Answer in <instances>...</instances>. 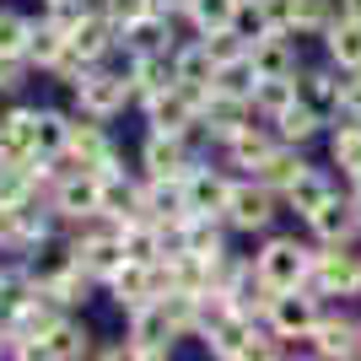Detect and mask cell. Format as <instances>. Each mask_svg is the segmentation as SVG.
<instances>
[{
  "label": "cell",
  "instance_id": "obj_8",
  "mask_svg": "<svg viewBox=\"0 0 361 361\" xmlns=\"http://www.w3.org/2000/svg\"><path fill=\"white\" fill-rule=\"evenodd\" d=\"M307 221H313V232H318V238H324V243L334 248V243H350V238H356L361 211L350 205V200H334V195H329V200H324V205H318L313 216H307Z\"/></svg>",
  "mask_w": 361,
  "mask_h": 361
},
{
  "label": "cell",
  "instance_id": "obj_37",
  "mask_svg": "<svg viewBox=\"0 0 361 361\" xmlns=\"http://www.w3.org/2000/svg\"><path fill=\"white\" fill-rule=\"evenodd\" d=\"M157 6H162V0H108L103 11L114 16L119 27H130V22H140V16H151V11H157Z\"/></svg>",
  "mask_w": 361,
  "mask_h": 361
},
{
  "label": "cell",
  "instance_id": "obj_41",
  "mask_svg": "<svg viewBox=\"0 0 361 361\" xmlns=\"http://www.w3.org/2000/svg\"><path fill=\"white\" fill-rule=\"evenodd\" d=\"M340 11H345V16H361V0H340Z\"/></svg>",
  "mask_w": 361,
  "mask_h": 361
},
{
  "label": "cell",
  "instance_id": "obj_7",
  "mask_svg": "<svg viewBox=\"0 0 361 361\" xmlns=\"http://www.w3.org/2000/svg\"><path fill=\"white\" fill-rule=\"evenodd\" d=\"M75 97H81V108H87L92 119H108V114H119L124 97H130V81L124 75H108V71H92L75 81Z\"/></svg>",
  "mask_w": 361,
  "mask_h": 361
},
{
  "label": "cell",
  "instance_id": "obj_4",
  "mask_svg": "<svg viewBox=\"0 0 361 361\" xmlns=\"http://www.w3.org/2000/svg\"><path fill=\"white\" fill-rule=\"evenodd\" d=\"M270 324H275V334H281V340H307V334L318 329V302H313V297H302V286L275 291V302H270Z\"/></svg>",
  "mask_w": 361,
  "mask_h": 361
},
{
  "label": "cell",
  "instance_id": "obj_33",
  "mask_svg": "<svg viewBox=\"0 0 361 361\" xmlns=\"http://www.w3.org/2000/svg\"><path fill=\"white\" fill-rule=\"evenodd\" d=\"M27 38H32V22L16 11H0V54H27Z\"/></svg>",
  "mask_w": 361,
  "mask_h": 361
},
{
  "label": "cell",
  "instance_id": "obj_28",
  "mask_svg": "<svg viewBox=\"0 0 361 361\" xmlns=\"http://www.w3.org/2000/svg\"><path fill=\"white\" fill-rule=\"evenodd\" d=\"M65 44H71V32L54 27V22H44V27H32V38H27V60H38L49 71V65L65 54Z\"/></svg>",
  "mask_w": 361,
  "mask_h": 361
},
{
  "label": "cell",
  "instance_id": "obj_22",
  "mask_svg": "<svg viewBox=\"0 0 361 361\" xmlns=\"http://www.w3.org/2000/svg\"><path fill=\"white\" fill-rule=\"evenodd\" d=\"M130 87L140 92V97H157L162 87H173V71H167V60L157 54V49H146L135 60V71H130Z\"/></svg>",
  "mask_w": 361,
  "mask_h": 361
},
{
  "label": "cell",
  "instance_id": "obj_3",
  "mask_svg": "<svg viewBox=\"0 0 361 361\" xmlns=\"http://www.w3.org/2000/svg\"><path fill=\"white\" fill-rule=\"evenodd\" d=\"M307 286L324 291V297H345L361 286V259L345 254V243H334V254H313V270H307Z\"/></svg>",
  "mask_w": 361,
  "mask_h": 361
},
{
  "label": "cell",
  "instance_id": "obj_31",
  "mask_svg": "<svg viewBox=\"0 0 361 361\" xmlns=\"http://www.w3.org/2000/svg\"><path fill=\"white\" fill-rule=\"evenodd\" d=\"M334 162H340V167L350 173V178L361 183V119H350L345 130L334 135Z\"/></svg>",
  "mask_w": 361,
  "mask_h": 361
},
{
  "label": "cell",
  "instance_id": "obj_18",
  "mask_svg": "<svg viewBox=\"0 0 361 361\" xmlns=\"http://www.w3.org/2000/svg\"><path fill=\"white\" fill-rule=\"evenodd\" d=\"M313 350H318V356H356V350H361V329H350L345 318H318Z\"/></svg>",
  "mask_w": 361,
  "mask_h": 361
},
{
  "label": "cell",
  "instance_id": "obj_25",
  "mask_svg": "<svg viewBox=\"0 0 361 361\" xmlns=\"http://www.w3.org/2000/svg\"><path fill=\"white\" fill-rule=\"evenodd\" d=\"M302 173H307V162H302V157H291V151H270V157L259 162V178L270 183V189H281V195H286Z\"/></svg>",
  "mask_w": 361,
  "mask_h": 361
},
{
  "label": "cell",
  "instance_id": "obj_24",
  "mask_svg": "<svg viewBox=\"0 0 361 361\" xmlns=\"http://www.w3.org/2000/svg\"><path fill=\"white\" fill-rule=\"evenodd\" d=\"M286 103H297V81L291 75H259V87H254V108L259 114H281Z\"/></svg>",
  "mask_w": 361,
  "mask_h": 361
},
{
  "label": "cell",
  "instance_id": "obj_21",
  "mask_svg": "<svg viewBox=\"0 0 361 361\" xmlns=\"http://www.w3.org/2000/svg\"><path fill=\"white\" fill-rule=\"evenodd\" d=\"M238 11H243V0H195V6H189V16H195V27H200V38H205V32L238 27Z\"/></svg>",
  "mask_w": 361,
  "mask_h": 361
},
{
  "label": "cell",
  "instance_id": "obj_17",
  "mask_svg": "<svg viewBox=\"0 0 361 361\" xmlns=\"http://www.w3.org/2000/svg\"><path fill=\"white\" fill-rule=\"evenodd\" d=\"M329 54L340 71H361V16L340 11V22H329Z\"/></svg>",
  "mask_w": 361,
  "mask_h": 361
},
{
  "label": "cell",
  "instance_id": "obj_23",
  "mask_svg": "<svg viewBox=\"0 0 361 361\" xmlns=\"http://www.w3.org/2000/svg\"><path fill=\"white\" fill-rule=\"evenodd\" d=\"M254 87H259V71H254V60H248V54H238V60L216 65V92H232V97H254Z\"/></svg>",
  "mask_w": 361,
  "mask_h": 361
},
{
  "label": "cell",
  "instance_id": "obj_5",
  "mask_svg": "<svg viewBox=\"0 0 361 361\" xmlns=\"http://www.w3.org/2000/svg\"><path fill=\"white\" fill-rule=\"evenodd\" d=\"M32 157H38V114L32 108H11L0 119V162L27 167Z\"/></svg>",
  "mask_w": 361,
  "mask_h": 361
},
{
  "label": "cell",
  "instance_id": "obj_16",
  "mask_svg": "<svg viewBox=\"0 0 361 361\" xmlns=\"http://www.w3.org/2000/svg\"><path fill=\"white\" fill-rule=\"evenodd\" d=\"M114 27H119V22H114L108 11L81 16V22H75V32H71V49H75V54H87V60H103L108 44H114Z\"/></svg>",
  "mask_w": 361,
  "mask_h": 361
},
{
  "label": "cell",
  "instance_id": "obj_39",
  "mask_svg": "<svg viewBox=\"0 0 361 361\" xmlns=\"http://www.w3.org/2000/svg\"><path fill=\"white\" fill-rule=\"evenodd\" d=\"M6 238H22V216H16V205L0 200V243H6Z\"/></svg>",
  "mask_w": 361,
  "mask_h": 361
},
{
  "label": "cell",
  "instance_id": "obj_13",
  "mask_svg": "<svg viewBox=\"0 0 361 361\" xmlns=\"http://www.w3.org/2000/svg\"><path fill=\"white\" fill-rule=\"evenodd\" d=\"M114 297L124 307H140V302H157V281H151V264L146 259H124L114 270Z\"/></svg>",
  "mask_w": 361,
  "mask_h": 361
},
{
  "label": "cell",
  "instance_id": "obj_2",
  "mask_svg": "<svg viewBox=\"0 0 361 361\" xmlns=\"http://www.w3.org/2000/svg\"><path fill=\"white\" fill-rule=\"evenodd\" d=\"M167 340H173V318H167L162 297L130 307V356H140V361L167 356Z\"/></svg>",
  "mask_w": 361,
  "mask_h": 361
},
{
  "label": "cell",
  "instance_id": "obj_11",
  "mask_svg": "<svg viewBox=\"0 0 361 361\" xmlns=\"http://www.w3.org/2000/svg\"><path fill=\"white\" fill-rule=\"evenodd\" d=\"M22 356H60V361H71V356H87V329L81 324H54V329L44 334V340H22Z\"/></svg>",
  "mask_w": 361,
  "mask_h": 361
},
{
  "label": "cell",
  "instance_id": "obj_9",
  "mask_svg": "<svg viewBox=\"0 0 361 361\" xmlns=\"http://www.w3.org/2000/svg\"><path fill=\"white\" fill-rule=\"evenodd\" d=\"M75 259H81V270H87V275H108V281H114V270L130 259V248H124L119 232H92V238L75 248Z\"/></svg>",
  "mask_w": 361,
  "mask_h": 361
},
{
  "label": "cell",
  "instance_id": "obj_6",
  "mask_svg": "<svg viewBox=\"0 0 361 361\" xmlns=\"http://www.w3.org/2000/svg\"><path fill=\"white\" fill-rule=\"evenodd\" d=\"M270 216H275L270 183H232V200H226V221L232 226L259 232V226H270Z\"/></svg>",
  "mask_w": 361,
  "mask_h": 361
},
{
  "label": "cell",
  "instance_id": "obj_1",
  "mask_svg": "<svg viewBox=\"0 0 361 361\" xmlns=\"http://www.w3.org/2000/svg\"><path fill=\"white\" fill-rule=\"evenodd\" d=\"M259 281L270 291H291V286H307V270H313V254L307 248H297L291 238H275L264 254H259Z\"/></svg>",
  "mask_w": 361,
  "mask_h": 361
},
{
  "label": "cell",
  "instance_id": "obj_35",
  "mask_svg": "<svg viewBox=\"0 0 361 361\" xmlns=\"http://www.w3.org/2000/svg\"><path fill=\"white\" fill-rule=\"evenodd\" d=\"M124 44H130V49H140V54L162 44V22H157V11H151V16H140V22H130V27H124Z\"/></svg>",
  "mask_w": 361,
  "mask_h": 361
},
{
  "label": "cell",
  "instance_id": "obj_36",
  "mask_svg": "<svg viewBox=\"0 0 361 361\" xmlns=\"http://www.w3.org/2000/svg\"><path fill=\"white\" fill-rule=\"evenodd\" d=\"M297 6H302V0H259V11H264L270 32H291V27H297Z\"/></svg>",
  "mask_w": 361,
  "mask_h": 361
},
{
  "label": "cell",
  "instance_id": "obj_26",
  "mask_svg": "<svg viewBox=\"0 0 361 361\" xmlns=\"http://www.w3.org/2000/svg\"><path fill=\"white\" fill-rule=\"evenodd\" d=\"M329 195H334V189H329V178H318V173H302V178L286 189V205H291L297 216H313V211H318V205H324Z\"/></svg>",
  "mask_w": 361,
  "mask_h": 361
},
{
  "label": "cell",
  "instance_id": "obj_15",
  "mask_svg": "<svg viewBox=\"0 0 361 361\" xmlns=\"http://www.w3.org/2000/svg\"><path fill=\"white\" fill-rule=\"evenodd\" d=\"M173 81H183V87H195V92H211L216 87V54H211V44L183 49L178 60H173Z\"/></svg>",
  "mask_w": 361,
  "mask_h": 361
},
{
  "label": "cell",
  "instance_id": "obj_19",
  "mask_svg": "<svg viewBox=\"0 0 361 361\" xmlns=\"http://www.w3.org/2000/svg\"><path fill=\"white\" fill-rule=\"evenodd\" d=\"M146 167H151V178H183V146L178 135H157L146 140Z\"/></svg>",
  "mask_w": 361,
  "mask_h": 361
},
{
  "label": "cell",
  "instance_id": "obj_32",
  "mask_svg": "<svg viewBox=\"0 0 361 361\" xmlns=\"http://www.w3.org/2000/svg\"><path fill=\"white\" fill-rule=\"evenodd\" d=\"M297 92L318 108V114H329V108H340V97H345V81H329V75H307Z\"/></svg>",
  "mask_w": 361,
  "mask_h": 361
},
{
  "label": "cell",
  "instance_id": "obj_38",
  "mask_svg": "<svg viewBox=\"0 0 361 361\" xmlns=\"http://www.w3.org/2000/svg\"><path fill=\"white\" fill-rule=\"evenodd\" d=\"M22 60H27V54H0V92H11L16 81H22Z\"/></svg>",
  "mask_w": 361,
  "mask_h": 361
},
{
  "label": "cell",
  "instance_id": "obj_40",
  "mask_svg": "<svg viewBox=\"0 0 361 361\" xmlns=\"http://www.w3.org/2000/svg\"><path fill=\"white\" fill-rule=\"evenodd\" d=\"M340 108H345L350 119H361V71L345 81V97H340Z\"/></svg>",
  "mask_w": 361,
  "mask_h": 361
},
{
  "label": "cell",
  "instance_id": "obj_34",
  "mask_svg": "<svg viewBox=\"0 0 361 361\" xmlns=\"http://www.w3.org/2000/svg\"><path fill=\"white\" fill-rule=\"evenodd\" d=\"M65 146H71V124H65L60 114H38V151H44V157H60Z\"/></svg>",
  "mask_w": 361,
  "mask_h": 361
},
{
  "label": "cell",
  "instance_id": "obj_29",
  "mask_svg": "<svg viewBox=\"0 0 361 361\" xmlns=\"http://www.w3.org/2000/svg\"><path fill=\"white\" fill-rule=\"evenodd\" d=\"M183 248H189V254H205L211 264L221 259V238H216L211 216H189V221H183Z\"/></svg>",
  "mask_w": 361,
  "mask_h": 361
},
{
  "label": "cell",
  "instance_id": "obj_14",
  "mask_svg": "<svg viewBox=\"0 0 361 361\" xmlns=\"http://www.w3.org/2000/svg\"><path fill=\"white\" fill-rule=\"evenodd\" d=\"M286 38H291V32H264V38H254V44H248V60H254L259 75H291V71H297Z\"/></svg>",
  "mask_w": 361,
  "mask_h": 361
},
{
  "label": "cell",
  "instance_id": "obj_10",
  "mask_svg": "<svg viewBox=\"0 0 361 361\" xmlns=\"http://www.w3.org/2000/svg\"><path fill=\"white\" fill-rule=\"evenodd\" d=\"M60 211L75 216V221H87V216L103 211V173H71L60 183Z\"/></svg>",
  "mask_w": 361,
  "mask_h": 361
},
{
  "label": "cell",
  "instance_id": "obj_20",
  "mask_svg": "<svg viewBox=\"0 0 361 361\" xmlns=\"http://www.w3.org/2000/svg\"><path fill=\"white\" fill-rule=\"evenodd\" d=\"M318 124H324V114H318V108L307 103L302 92H297V103H286L281 114H275V130H281L286 140H307V135L318 130Z\"/></svg>",
  "mask_w": 361,
  "mask_h": 361
},
{
  "label": "cell",
  "instance_id": "obj_30",
  "mask_svg": "<svg viewBox=\"0 0 361 361\" xmlns=\"http://www.w3.org/2000/svg\"><path fill=\"white\" fill-rule=\"evenodd\" d=\"M270 151H275V140H270V135H259L254 124L232 135V157H238V167H259L264 157H270Z\"/></svg>",
  "mask_w": 361,
  "mask_h": 361
},
{
  "label": "cell",
  "instance_id": "obj_27",
  "mask_svg": "<svg viewBox=\"0 0 361 361\" xmlns=\"http://www.w3.org/2000/svg\"><path fill=\"white\" fill-rule=\"evenodd\" d=\"M119 238L124 248H130V259H146V264H157L162 259V232L146 221H119Z\"/></svg>",
  "mask_w": 361,
  "mask_h": 361
},
{
  "label": "cell",
  "instance_id": "obj_12",
  "mask_svg": "<svg viewBox=\"0 0 361 361\" xmlns=\"http://www.w3.org/2000/svg\"><path fill=\"white\" fill-rule=\"evenodd\" d=\"M183 195H189V211L195 216H216V211H226L232 183L216 178V173H183Z\"/></svg>",
  "mask_w": 361,
  "mask_h": 361
}]
</instances>
